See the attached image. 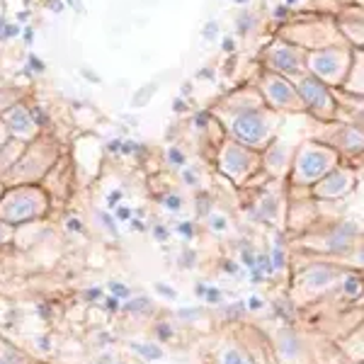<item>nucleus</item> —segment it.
I'll use <instances>...</instances> for the list:
<instances>
[{"mask_svg": "<svg viewBox=\"0 0 364 364\" xmlns=\"http://www.w3.org/2000/svg\"><path fill=\"white\" fill-rule=\"evenodd\" d=\"M233 132L245 144H260L262 136H265V124L257 114H243L233 122Z\"/></svg>", "mask_w": 364, "mask_h": 364, "instance_id": "f257e3e1", "label": "nucleus"}, {"mask_svg": "<svg viewBox=\"0 0 364 364\" xmlns=\"http://www.w3.org/2000/svg\"><path fill=\"white\" fill-rule=\"evenodd\" d=\"M0 216L8 221H22V219H32L37 216V202L32 197L25 195H15L8 204L0 207Z\"/></svg>", "mask_w": 364, "mask_h": 364, "instance_id": "f03ea898", "label": "nucleus"}, {"mask_svg": "<svg viewBox=\"0 0 364 364\" xmlns=\"http://www.w3.org/2000/svg\"><path fill=\"white\" fill-rule=\"evenodd\" d=\"M328 168V158L321 156V154H306L299 161V175H301L304 180H314L318 178V175L323 173V170Z\"/></svg>", "mask_w": 364, "mask_h": 364, "instance_id": "7ed1b4c3", "label": "nucleus"}, {"mask_svg": "<svg viewBox=\"0 0 364 364\" xmlns=\"http://www.w3.org/2000/svg\"><path fill=\"white\" fill-rule=\"evenodd\" d=\"M348 187H350L348 175L333 173V175H328V178L323 180V185L318 187V195L321 197H340V195H345V192H348Z\"/></svg>", "mask_w": 364, "mask_h": 364, "instance_id": "20e7f679", "label": "nucleus"}, {"mask_svg": "<svg viewBox=\"0 0 364 364\" xmlns=\"http://www.w3.org/2000/svg\"><path fill=\"white\" fill-rule=\"evenodd\" d=\"M279 357L282 362H301V352H299V340L291 333H284V338L279 340Z\"/></svg>", "mask_w": 364, "mask_h": 364, "instance_id": "39448f33", "label": "nucleus"}, {"mask_svg": "<svg viewBox=\"0 0 364 364\" xmlns=\"http://www.w3.org/2000/svg\"><path fill=\"white\" fill-rule=\"evenodd\" d=\"M10 127H13L17 134L25 136V134H29L34 129V122L29 119V112H25V109H13V112H10Z\"/></svg>", "mask_w": 364, "mask_h": 364, "instance_id": "423d86ee", "label": "nucleus"}, {"mask_svg": "<svg viewBox=\"0 0 364 364\" xmlns=\"http://www.w3.org/2000/svg\"><path fill=\"white\" fill-rule=\"evenodd\" d=\"M219 364H252V360L240 348H224L219 352Z\"/></svg>", "mask_w": 364, "mask_h": 364, "instance_id": "0eeeda50", "label": "nucleus"}, {"mask_svg": "<svg viewBox=\"0 0 364 364\" xmlns=\"http://www.w3.org/2000/svg\"><path fill=\"white\" fill-rule=\"evenodd\" d=\"M304 97H306L311 105L321 107V105L326 102V90H323V85L316 83V80H306V83H304Z\"/></svg>", "mask_w": 364, "mask_h": 364, "instance_id": "6e6552de", "label": "nucleus"}, {"mask_svg": "<svg viewBox=\"0 0 364 364\" xmlns=\"http://www.w3.org/2000/svg\"><path fill=\"white\" fill-rule=\"evenodd\" d=\"M269 92H272L274 100H279V102H289V100L294 97V90H291L284 80H274V83L269 85Z\"/></svg>", "mask_w": 364, "mask_h": 364, "instance_id": "1a4fd4ad", "label": "nucleus"}, {"mask_svg": "<svg viewBox=\"0 0 364 364\" xmlns=\"http://www.w3.org/2000/svg\"><path fill=\"white\" fill-rule=\"evenodd\" d=\"M274 63H277L282 70H294L296 68V58H294V54H291L289 49H279Z\"/></svg>", "mask_w": 364, "mask_h": 364, "instance_id": "9d476101", "label": "nucleus"}, {"mask_svg": "<svg viewBox=\"0 0 364 364\" xmlns=\"http://www.w3.org/2000/svg\"><path fill=\"white\" fill-rule=\"evenodd\" d=\"M314 66L318 68L321 75H333V73H336V58L318 56V58H314Z\"/></svg>", "mask_w": 364, "mask_h": 364, "instance_id": "9b49d317", "label": "nucleus"}, {"mask_svg": "<svg viewBox=\"0 0 364 364\" xmlns=\"http://www.w3.org/2000/svg\"><path fill=\"white\" fill-rule=\"evenodd\" d=\"M170 163H180V166H182V163H185V156H182L178 149H173V151H170Z\"/></svg>", "mask_w": 364, "mask_h": 364, "instance_id": "f8f14e48", "label": "nucleus"}, {"mask_svg": "<svg viewBox=\"0 0 364 364\" xmlns=\"http://www.w3.org/2000/svg\"><path fill=\"white\" fill-rule=\"evenodd\" d=\"M166 204H168L170 209H178L180 204H182V199H180V197H175V195H170V197L166 199Z\"/></svg>", "mask_w": 364, "mask_h": 364, "instance_id": "ddd939ff", "label": "nucleus"}, {"mask_svg": "<svg viewBox=\"0 0 364 364\" xmlns=\"http://www.w3.org/2000/svg\"><path fill=\"white\" fill-rule=\"evenodd\" d=\"M360 291V282H355V279H348V294H357Z\"/></svg>", "mask_w": 364, "mask_h": 364, "instance_id": "4468645a", "label": "nucleus"}, {"mask_svg": "<svg viewBox=\"0 0 364 364\" xmlns=\"http://www.w3.org/2000/svg\"><path fill=\"white\" fill-rule=\"evenodd\" d=\"M112 289H114V294H117V296H122V299H127V296H129V289H127V287L112 284Z\"/></svg>", "mask_w": 364, "mask_h": 364, "instance_id": "2eb2a0df", "label": "nucleus"}, {"mask_svg": "<svg viewBox=\"0 0 364 364\" xmlns=\"http://www.w3.org/2000/svg\"><path fill=\"white\" fill-rule=\"evenodd\" d=\"M156 238H158V240H166V238H168V231H166V228L158 226V228H156Z\"/></svg>", "mask_w": 364, "mask_h": 364, "instance_id": "dca6fc26", "label": "nucleus"}, {"mask_svg": "<svg viewBox=\"0 0 364 364\" xmlns=\"http://www.w3.org/2000/svg\"><path fill=\"white\" fill-rule=\"evenodd\" d=\"M180 231H182V236H187V238L192 236V226H190V224H182V226H180Z\"/></svg>", "mask_w": 364, "mask_h": 364, "instance_id": "f3484780", "label": "nucleus"}, {"mask_svg": "<svg viewBox=\"0 0 364 364\" xmlns=\"http://www.w3.org/2000/svg\"><path fill=\"white\" fill-rule=\"evenodd\" d=\"M129 214H132L129 209H119V211H117V216H119V219H129Z\"/></svg>", "mask_w": 364, "mask_h": 364, "instance_id": "a211bd4d", "label": "nucleus"}, {"mask_svg": "<svg viewBox=\"0 0 364 364\" xmlns=\"http://www.w3.org/2000/svg\"><path fill=\"white\" fill-rule=\"evenodd\" d=\"M68 226L73 228V231H78V228H80V224H78V221H68Z\"/></svg>", "mask_w": 364, "mask_h": 364, "instance_id": "6ab92c4d", "label": "nucleus"}, {"mask_svg": "<svg viewBox=\"0 0 364 364\" xmlns=\"http://www.w3.org/2000/svg\"><path fill=\"white\" fill-rule=\"evenodd\" d=\"M3 238H5V228L0 226V240H3Z\"/></svg>", "mask_w": 364, "mask_h": 364, "instance_id": "aec40b11", "label": "nucleus"}, {"mask_svg": "<svg viewBox=\"0 0 364 364\" xmlns=\"http://www.w3.org/2000/svg\"><path fill=\"white\" fill-rule=\"evenodd\" d=\"M287 3H289V5H294V3H296V0H287Z\"/></svg>", "mask_w": 364, "mask_h": 364, "instance_id": "412c9836", "label": "nucleus"}, {"mask_svg": "<svg viewBox=\"0 0 364 364\" xmlns=\"http://www.w3.org/2000/svg\"><path fill=\"white\" fill-rule=\"evenodd\" d=\"M236 3H248V0H236Z\"/></svg>", "mask_w": 364, "mask_h": 364, "instance_id": "4be33fe9", "label": "nucleus"}, {"mask_svg": "<svg viewBox=\"0 0 364 364\" xmlns=\"http://www.w3.org/2000/svg\"><path fill=\"white\" fill-rule=\"evenodd\" d=\"M0 364H5V362H0Z\"/></svg>", "mask_w": 364, "mask_h": 364, "instance_id": "5701e85b", "label": "nucleus"}]
</instances>
